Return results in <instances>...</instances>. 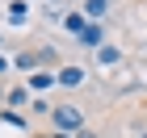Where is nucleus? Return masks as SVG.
Instances as JSON below:
<instances>
[{
    "label": "nucleus",
    "mask_w": 147,
    "mask_h": 138,
    "mask_svg": "<svg viewBox=\"0 0 147 138\" xmlns=\"http://www.w3.org/2000/svg\"><path fill=\"white\" fill-rule=\"evenodd\" d=\"M55 126L59 130H80V126H84V113H80L76 105H59V109H55Z\"/></svg>",
    "instance_id": "f257e3e1"
},
{
    "label": "nucleus",
    "mask_w": 147,
    "mask_h": 138,
    "mask_svg": "<svg viewBox=\"0 0 147 138\" xmlns=\"http://www.w3.org/2000/svg\"><path fill=\"white\" fill-rule=\"evenodd\" d=\"M59 84H67V88H80V84H84V67H63V71H59Z\"/></svg>",
    "instance_id": "f03ea898"
},
{
    "label": "nucleus",
    "mask_w": 147,
    "mask_h": 138,
    "mask_svg": "<svg viewBox=\"0 0 147 138\" xmlns=\"http://www.w3.org/2000/svg\"><path fill=\"white\" fill-rule=\"evenodd\" d=\"M51 84H59V75H51V71H34V75H30V88L34 92H46Z\"/></svg>",
    "instance_id": "7ed1b4c3"
},
{
    "label": "nucleus",
    "mask_w": 147,
    "mask_h": 138,
    "mask_svg": "<svg viewBox=\"0 0 147 138\" xmlns=\"http://www.w3.org/2000/svg\"><path fill=\"white\" fill-rule=\"evenodd\" d=\"M84 13L88 17H105L109 13V0H84Z\"/></svg>",
    "instance_id": "20e7f679"
},
{
    "label": "nucleus",
    "mask_w": 147,
    "mask_h": 138,
    "mask_svg": "<svg viewBox=\"0 0 147 138\" xmlns=\"http://www.w3.org/2000/svg\"><path fill=\"white\" fill-rule=\"evenodd\" d=\"M80 42H84V46H101V29H97V25H84Z\"/></svg>",
    "instance_id": "39448f33"
},
{
    "label": "nucleus",
    "mask_w": 147,
    "mask_h": 138,
    "mask_svg": "<svg viewBox=\"0 0 147 138\" xmlns=\"http://www.w3.org/2000/svg\"><path fill=\"white\" fill-rule=\"evenodd\" d=\"M25 13H30V9H25V0H13V4H9V21L21 25V21H25Z\"/></svg>",
    "instance_id": "423d86ee"
},
{
    "label": "nucleus",
    "mask_w": 147,
    "mask_h": 138,
    "mask_svg": "<svg viewBox=\"0 0 147 138\" xmlns=\"http://www.w3.org/2000/svg\"><path fill=\"white\" fill-rule=\"evenodd\" d=\"M71 34H84V13H67V21H63Z\"/></svg>",
    "instance_id": "0eeeda50"
},
{
    "label": "nucleus",
    "mask_w": 147,
    "mask_h": 138,
    "mask_svg": "<svg viewBox=\"0 0 147 138\" xmlns=\"http://www.w3.org/2000/svg\"><path fill=\"white\" fill-rule=\"evenodd\" d=\"M101 63H118V50L113 46H101Z\"/></svg>",
    "instance_id": "6e6552de"
},
{
    "label": "nucleus",
    "mask_w": 147,
    "mask_h": 138,
    "mask_svg": "<svg viewBox=\"0 0 147 138\" xmlns=\"http://www.w3.org/2000/svg\"><path fill=\"white\" fill-rule=\"evenodd\" d=\"M9 105H25V88H13L9 92Z\"/></svg>",
    "instance_id": "1a4fd4ad"
}]
</instances>
